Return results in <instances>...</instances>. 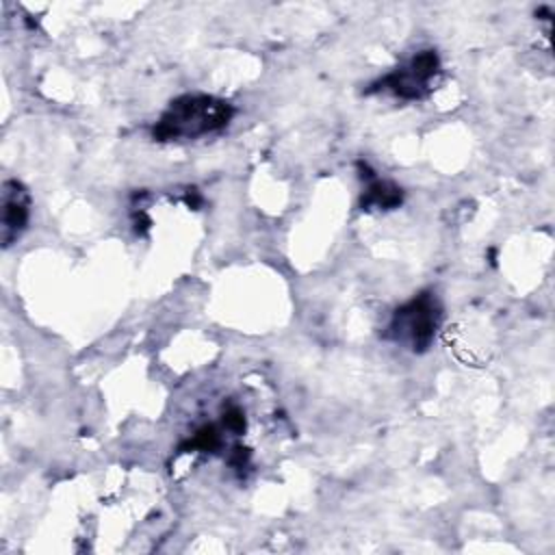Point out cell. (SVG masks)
Segmentation results:
<instances>
[{"label":"cell","instance_id":"cell-1","mask_svg":"<svg viewBox=\"0 0 555 555\" xmlns=\"http://www.w3.org/2000/svg\"><path fill=\"white\" fill-rule=\"evenodd\" d=\"M232 115V104L221 98L206 93L180 95L158 117L152 128V137L156 141L199 139L204 134L223 130L230 124Z\"/></svg>","mask_w":555,"mask_h":555},{"label":"cell","instance_id":"cell-2","mask_svg":"<svg viewBox=\"0 0 555 555\" xmlns=\"http://www.w3.org/2000/svg\"><path fill=\"white\" fill-rule=\"evenodd\" d=\"M442 321V306L431 291H423L399 306L386 327V338L423 353L431 347L438 325Z\"/></svg>","mask_w":555,"mask_h":555},{"label":"cell","instance_id":"cell-3","mask_svg":"<svg viewBox=\"0 0 555 555\" xmlns=\"http://www.w3.org/2000/svg\"><path fill=\"white\" fill-rule=\"evenodd\" d=\"M440 74V59L434 50L414 54L405 65L390 72L379 85L403 100H418L429 93L434 78Z\"/></svg>","mask_w":555,"mask_h":555},{"label":"cell","instance_id":"cell-4","mask_svg":"<svg viewBox=\"0 0 555 555\" xmlns=\"http://www.w3.org/2000/svg\"><path fill=\"white\" fill-rule=\"evenodd\" d=\"M2 219H0V238L4 247H11L28 225L30 219V193L20 180L2 182Z\"/></svg>","mask_w":555,"mask_h":555},{"label":"cell","instance_id":"cell-5","mask_svg":"<svg viewBox=\"0 0 555 555\" xmlns=\"http://www.w3.org/2000/svg\"><path fill=\"white\" fill-rule=\"evenodd\" d=\"M401 189L392 182H386V180H373L364 195H362V208H379V210H386V208H395L401 204Z\"/></svg>","mask_w":555,"mask_h":555}]
</instances>
